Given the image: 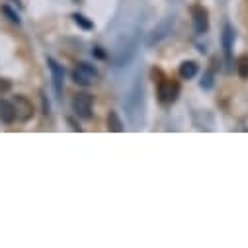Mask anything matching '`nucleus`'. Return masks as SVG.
<instances>
[{"label": "nucleus", "mask_w": 248, "mask_h": 248, "mask_svg": "<svg viewBox=\"0 0 248 248\" xmlns=\"http://www.w3.org/2000/svg\"><path fill=\"white\" fill-rule=\"evenodd\" d=\"M143 102H145V98H143V84L137 82V84L133 86V90H131L127 102H125L127 115H129V119H131L133 125H139V119H141V115H143Z\"/></svg>", "instance_id": "obj_1"}, {"label": "nucleus", "mask_w": 248, "mask_h": 248, "mask_svg": "<svg viewBox=\"0 0 248 248\" xmlns=\"http://www.w3.org/2000/svg\"><path fill=\"white\" fill-rule=\"evenodd\" d=\"M92 104H94V98L88 92H78L73 98V109L82 119H90L92 117Z\"/></svg>", "instance_id": "obj_2"}, {"label": "nucleus", "mask_w": 248, "mask_h": 248, "mask_svg": "<svg viewBox=\"0 0 248 248\" xmlns=\"http://www.w3.org/2000/svg\"><path fill=\"white\" fill-rule=\"evenodd\" d=\"M180 94V84L178 82H172V80H160L158 84V100L162 106H170L176 102Z\"/></svg>", "instance_id": "obj_3"}, {"label": "nucleus", "mask_w": 248, "mask_h": 248, "mask_svg": "<svg viewBox=\"0 0 248 248\" xmlns=\"http://www.w3.org/2000/svg\"><path fill=\"white\" fill-rule=\"evenodd\" d=\"M96 78H98V71H96L92 65H88V63H80V65L73 71V80H75L77 84L88 86V84H92Z\"/></svg>", "instance_id": "obj_4"}, {"label": "nucleus", "mask_w": 248, "mask_h": 248, "mask_svg": "<svg viewBox=\"0 0 248 248\" xmlns=\"http://www.w3.org/2000/svg\"><path fill=\"white\" fill-rule=\"evenodd\" d=\"M192 18H194V28L198 33H205L209 30V14L202 4L192 6Z\"/></svg>", "instance_id": "obj_5"}, {"label": "nucleus", "mask_w": 248, "mask_h": 248, "mask_svg": "<svg viewBox=\"0 0 248 248\" xmlns=\"http://www.w3.org/2000/svg\"><path fill=\"white\" fill-rule=\"evenodd\" d=\"M47 65L51 69V78H53V88L57 96H63V80H65V71L55 59H47Z\"/></svg>", "instance_id": "obj_6"}, {"label": "nucleus", "mask_w": 248, "mask_h": 248, "mask_svg": "<svg viewBox=\"0 0 248 248\" xmlns=\"http://www.w3.org/2000/svg\"><path fill=\"white\" fill-rule=\"evenodd\" d=\"M12 104H14V109H16V119H20V121L31 119V115H33V106H31V102H30L26 96H16Z\"/></svg>", "instance_id": "obj_7"}, {"label": "nucleus", "mask_w": 248, "mask_h": 248, "mask_svg": "<svg viewBox=\"0 0 248 248\" xmlns=\"http://www.w3.org/2000/svg\"><path fill=\"white\" fill-rule=\"evenodd\" d=\"M172 24H174V18H172V16H168L164 22H160V26H158V28H155V30L151 31V37H149V45H155V43H158L160 39H164V37L170 33V28H172Z\"/></svg>", "instance_id": "obj_8"}, {"label": "nucleus", "mask_w": 248, "mask_h": 248, "mask_svg": "<svg viewBox=\"0 0 248 248\" xmlns=\"http://www.w3.org/2000/svg\"><path fill=\"white\" fill-rule=\"evenodd\" d=\"M16 119V109H14V104L8 102V100H0V121L2 123H14Z\"/></svg>", "instance_id": "obj_9"}, {"label": "nucleus", "mask_w": 248, "mask_h": 248, "mask_svg": "<svg viewBox=\"0 0 248 248\" xmlns=\"http://www.w3.org/2000/svg\"><path fill=\"white\" fill-rule=\"evenodd\" d=\"M221 41H223L225 57H227V59H231V51H232V41H234V30L231 28V24H225V28H223V35H221Z\"/></svg>", "instance_id": "obj_10"}, {"label": "nucleus", "mask_w": 248, "mask_h": 248, "mask_svg": "<svg viewBox=\"0 0 248 248\" xmlns=\"http://www.w3.org/2000/svg\"><path fill=\"white\" fill-rule=\"evenodd\" d=\"M198 75V65L194 63V61H184V63L180 65V77L186 78V80H190Z\"/></svg>", "instance_id": "obj_11"}, {"label": "nucleus", "mask_w": 248, "mask_h": 248, "mask_svg": "<svg viewBox=\"0 0 248 248\" xmlns=\"http://www.w3.org/2000/svg\"><path fill=\"white\" fill-rule=\"evenodd\" d=\"M108 129L109 131H113V133H121L123 129V121L119 119V115L115 113V111H109V115H108Z\"/></svg>", "instance_id": "obj_12"}, {"label": "nucleus", "mask_w": 248, "mask_h": 248, "mask_svg": "<svg viewBox=\"0 0 248 248\" xmlns=\"http://www.w3.org/2000/svg\"><path fill=\"white\" fill-rule=\"evenodd\" d=\"M236 73H238V77L242 80L248 78V55L238 57V61H236Z\"/></svg>", "instance_id": "obj_13"}, {"label": "nucleus", "mask_w": 248, "mask_h": 248, "mask_svg": "<svg viewBox=\"0 0 248 248\" xmlns=\"http://www.w3.org/2000/svg\"><path fill=\"white\" fill-rule=\"evenodd\" d=\"M73 20H75V24H77V26H80L82 30H92V28H94V24H92L86 16H82V14H78V12H77V14H73Z\"/></svg>", "instance_id": "obj_14"}, {"label": "nucleus", "mask_w": 248, "mask_h": 248, "mask_svg": "<svg viewBox=\"0 0 248 248\" xmlns=\"http://www.w3.org/2000/svg\"><path fill=\"white\" fill-rule=\"evenodd\" d=\"M200 86H202L203 90H211V88H213V73H211V71H207V73L203 75Z\"/></svg>", "instance_id": "obj_15"}, {"label": "nucleus", "mask_w": 248, "mask_h": 248, "mask_svg": "<svg viewBox=\"0 0 248 248\" xmlns=\"http://www.w3.org/2000/svg\"><path fill=\"white\" fill-rule=\"evenodd\" d=\"M2 10H4V14H6L8 18H10V22H14V24H20V16H18V14H16V12L12 10V8H8V6H4Z\"/></svg>", "instance_id": "obj_16"}, {"label": "nucleus", "mask_w": 248, "mask_h": 248, "mask_svg": "<svg viewBox=\"0 0 248 248\" xmlns=\"http://www.w3.org/2000/svg\"><path fill=\"white\" fill-rule=\"evenodd\" d=\"M10 88H12L10 80H6V78H2V77H0V92H8Z\"/></svg>", "instance_id": "obj_17"}, {"label": "nucleus", "mask_w": 248, "mask_h": 248, "mask_svg": "<svg viewBox=\"0 0 248 248\" xmlns=\"http://www.w3.org/2000/svg\"><path fill=\"white\" fill-rule=\"evenodd\" d=\"M94 53H96V57H100V59H104V57H106V53H104V51H100V47H96V49H94Z\"/></svg>", "instance_id": "obj_18"}, {"label": "nucleus", "mask_w": 248, "mask_h": 248, "mask_svg": "<svg viewBox=\"0 0 248 248\" xmlns=\"http://www.w3.org/2000/svg\"><path fill=\"white\" fill-rule=\"evenodd\" d=\"M75 2H80V0H75Z\"/></svg>", "instance_id": "obj_19"}]
</instances>
